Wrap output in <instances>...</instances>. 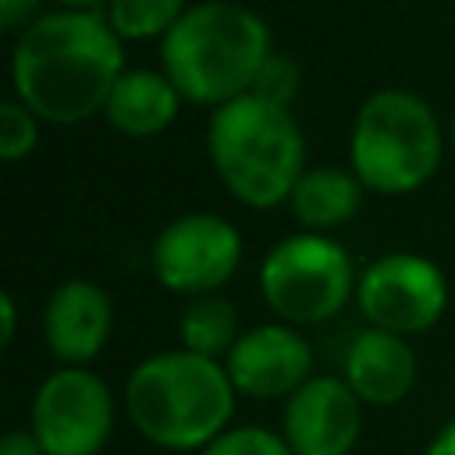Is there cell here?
Returning <instances> with one entry per match:
<instances>
[{"label":"cell","instance_id":"obj_1","mask_svg":"<svg viewBox=\"0 0 455 455\" xmlns=\"http://www.w3.org/2000/svg\"><path fill=\"white\" fill-rule=\"evenodd\" d=\"M121 39L100 11H53L39 14L18 32L11 53L14 100L39 121L82 124L103 114L121 71Z\"/></svg>","mask_w":455,"mask_h":455},{"label":"cell","instance_id":"obj_2","mask_svg":"<svg viewBox=\"0 0 455 455\" xmlns=\"http://www.w3.org/2000/svg\"><path fill=\"white\" fill-rule=\"evenodd\" d=\"M270 53L267 21L238 0H203L160 39L164 75L181 100L203 107L245 96Z\"/></svg>","mask_w":455,"mask_h":455},{"label":"cell","instance_id":"obj_3","mask_svg":"<svg viewBox=\"0 0 455 455\" xmlns=\"http://www.w3.org/2000/svg\"><path fill=\"white\" fill-rule=\"evenodd\" d=\"M235 384L217 359L188 348L142 359L124 384L132 427L164 451H203L235 412Z\"/></svg>","mask_w":455,"mask_h":455},{"label":"cell","instance_id":"obj_4","mask_svg":"<svg viewBox=\"0 0 455 455\" xmlns=\"http://www.w3.org/2000/svg\"><path fill=\"white\" fill-rule=\"evenodd\" d=\"M206 149L224 188L256 210L288 203L306 171V139L288 107L267 103L252 92L213 110Z\"/></svg>","mask_w":455,"mask_h":455},{"label":"cell","instance_id":"obj_5","mask_svg":"<svg viewBox=\"0 0 455 455\" xmlns=\"http://www.w3.org/2000/svg\"><path fill=\"white\" fill-rule=\"evenodd\" d=\"M441 128L430 103L409 89H377L352 121V174L384 196L416 192L441 164Z\"/></svg>","mask_w":455,"mask_h":455},{"label":"cell","instance_id":"obj_6","mask_svg":"<svg viewBox=\"0 0 455 455\" xmlns=\"http://www.w3.org/2000/svg\"><path fill=\"white\" fill-rule=\"evenodd\" d=\"M355 281L345 245L316 231L281 238L259 263V291L288 327L331 320L355 291Z\"/></svg>","mask_w":455,"mask_h":455},{"label":"cell","instance_id":"obj_7","mask_svg":"<svg viewBox=\"0 0 455 455\" xmlns=\"http://www.w3.org/2000/svg\"><path fill=\"white\" fill-rule=\"evenodd\" d=\"M355 302L370 327L409 338L441 320L448 306V281L441 267L419 252H387L359 274Z\"/></svg>","mask_w":455,"mask_h":455},{"label":"cell","instance_id":"obj_8","mask_svg":"<svg viewBox=\"0 0 455 455\" xmlns=\"http://www.w3.org/2000/svg\"><path fill=\"white\" fill-rule=\"evenodd\" d=\"M46 455H96L114 430V398L85 366L53 370L32 398V427Z\"/></svg>","mask_w":455,"mask_h":455},{"label":"cell","instance_id":"obj_9","mask_svg":"<svg viewBox=\"0 0 455 455\" xmlns=\"http://www.w3.org/2000/svg\"><path fill=\"white\" fill-rule=\"evenodd\" d=\"M149 259L167 291L213 295L242 263V235L217 213H185L160 228Z\"/></svg>","mask_w":455,"mask_h":455},{"label":"cell","instance_id":"obj_10","mask_svg":"<svg viewBox=\"0 0 455 455\" xmlns=\"http://www.w3.org/2000/svg\"><path fill=\"white\" fill-rule=\"evenodd\" d=\"M224 370L238 395L291 398L313 377V348L288 323H259L235 341Z\"/></svg>","mask_w":455,"mask_h":455},{"label":"cell","instance_id":"obj_11","mask_svg":"<svg viewBox=\"0 0 455 455\" xmlns=\"http://www.w3.org/2000/svg\"><path fill=\"white\" fill-rule=\"evenodd\" d=\"M363 430V402L338 377H309L284 405V441L295 455H348Z\"/></svg>","mask_w":455,"mask_h":455},{"label":"cell","instance_id":"obj_12","mask_svg":"<svg viewBox=\"0 0 455 455\" xmlns=\"http://www.w3.org/2000/svg\"><path fill=\"white\" fill-rule=\"evenodd\" d=\"M114 327V302L96 281L71 277L53 288L43 309V341L64 366L92 363Z\"/></svg>","mask_w":455,"mask_h":455},{"label":"cell","instance_id":"obj_13","mask_svg":"<svg viewBox=\"0 0 455 455\" xmlns=\"http://www.w3.org/2000/svg\"><path fill=\"white\" fill-rule=\"evenodd\" d=\"M345 384L363 405H395L416 384V355L391 331H363L345 352Z\"/></svg>","mask_w":455,"mask_h":455},{"label":"cell","instance_id":"obj_14","mask_svg":"<svg viewBox=\"0 0 455 455\" xmlns=\"http://www.w3.org/2000/svg\"><path fill=\"white\" fill-rule=\"evenodd\" d=\"M181 107V92L171 85L164 71H124L103 107L107 121L135 139L160 135Z\"/></svg>","mask_w":455,"mask_h":455},{"label":"cell","instance_id":"obj_15","mask_svg":"<svg viewBox=\"0 0 455 455\" xmlns=\"http://www.w3.org/2000/svg\"><path fill=\"white\" fill-rule=\"evenodd\" d=\"M363 181L352 171L320 164V167H306L302 178L295 181L288 206L295 213V220L309 231H323V228H338L345 220H352L363 206Z\"/></svg>","mask_w":455,"mask_h":455},{"label":"cell","instance_id":"obj_16","mask_svg":"<svg viewBox=\"0 0 455 455\" xmlns=\"http://www.w3.org/2000/svg\"><path fill=\"white\" fill-rule=\"evenodd\" d=\"M178 334H181V348L206 355V359H220L235 348L238 334V313L224 295H196L188 299V306L181 309L178 320Z\"/></svg>","mask_w":455,"mask_h":455},{"label":"cell","instance_id":"obj_17","mask_svg":"<svg viewBox=\"0 0 455 455\" xmlns=\"http://www.w3.org/2000/svg\"><path fill=\"white\" fill-rule=\"evenodd\" d=\"M103 7L117 39H164L188 11L185 0H107Z\"/></svg>","mask_w":455,"mask_h":455},{"label":"cell","instance_id":"obj_18","mask_svg":"<svg viewBox=\"0 0 455 455\" xmlns=\"http://www.w3.org/2000/svg\"><path fill=\"white\" fill-rule=\"evenodd\" d=\"M199 455H295L284 441V434H274L267 427H235L224 430L213 444H206Z\"/></svg>","mask_w":455,"mask_h":455},{"label":"cell","instance_id":"obj_19","mask_svg":"<svg viewBox=\"0 0 455 455\" xmlns=\"http://www.w3.org/2000/svg\"><path fill=\"white\" fill-rule=\"evenodd\" d=\"M36 114L21 100H4L0 103V156L4 160H21L36 149L39 128Z\"/></svg>","mask_w":455,"mask_h":455},{"label":"cell","instance_id":"obj_20","mask_svg":"<svg viewBox=\"0 0 455 455\" xmlns=\"http://www.w3.org/2000/svg\"><path fill=\"white\" fill-rule=\"evenodd\" d=\"M249 92L259 96V100H267V103L288 107L295 100V92H299V64L288 53H270Z\"/></svg>","mask_w":455,"mask_h":455},{"label":"cell","instance_id":"obj_21","mask_svg":"<svg viewBox=\"0 0 455 455\" xmlns=\"http://www.w3.org/2000/svg\"><path fill=\"white\" fill-rule=\"evenodd\" d=\"M36 11H39V0H0V28L4 32H18V28L25 32L36 21L32 18Z\"/></svg>","mask_w":455,"mask_h":455},{"label":"cell","instance_id":"obj_22","mask_svg":"<svg viewBox=\"0 0 455 455\" xmlns=\"http://www.w3.org/2000/svg\"><path fill=\"white\" fill-rule=\"evenodd\" d=\"M0 455H46L32 430H7L0 437Z\"/></svg>","mask_w":455,"mask_h":455},{"label":"cell","instance_id":"obj_23","mask_svg":"<svg viewBox=\"0 0 455 455\" xmlns=\"http://www.w3.org/2000/svg\"><path fill=\"white\" fill-rule=\"evenodd\" d=\"M14 327H18L14 295H11V291H4V295H0V345H11V338H14Z\"/></svg>","mask_w":455,"mask_h":455},{"label":"cell","instance_id":"obj_24","mask_svg":"<svg viewBox=\"0 0 455 455\" xmlns=\"http://www.w3.org/2000/svg\"><path fill=\"white\" fill-rule=\"evenodd\" d=\"M423 455H455V419H451V423H448V427H444V430L427 444V451H423Z\"/></svg>","mask_w":455,"mask_h":455},{"label":"cell","instance_id":"obj_25","mask_svg":"<svg viewBox=\"0 0 455 455\" xmlns=\"http://www.w3.org/2000/svg\"><path fill=\"white\" fill-rule=\"evenodd\" d=\"M64 7H71V11H96L100 4H107V0H60Z\"/></svg>","mask_w":455,"mask_h":455},{"label":"cell","instance_id":"obj_26","mask_svg":"<svg viewBox=\"0 0 455 455\" xmlns=\"http://www.w3.org/2000/svg\"><path fill=\"white\" fill-rule=\"evenodd\" d=\"M451 146H455V117H451Z\"/></svg>","mask_w":455,"mask_h":455}]
</instances>
